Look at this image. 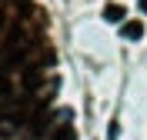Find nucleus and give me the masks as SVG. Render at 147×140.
Wrapping results in <instances>:
<instances>
[{"label": "nucleus", "instance_id": "f257e3e1", "mask_svg": "<svg viewBox=\"0 0 147 140\" xmlns=\"http://www.w3.org/2000/svg\"><path fill=\"white\" fill-rule=\"evenodd\" d=\"M124 17H127V10L120 7V3H107L104 7V20H110V23H120Z\"/></svg>", "mask_w": 147, "mask_h": 140}, {"label": "nucleus", "instance_id": "f03ea898", "mask_svg": "<svg viewBox=\"0 0 147 140\" xmlns=\"http://www.w3.org/2000/svg\"><path fill=\"white\" fill-rule=\"evenodd\" d=\"M124 37L127 40H140L144 37V23H140V20H127V23H124Z\"/></svg>", "mask_w": 147, "mask_h": 140}, {"label": "nucleus", "instance_id": "7ed1b4c3", "mask_svg": "<svg viewBox=\"0 0 147 140\" xmlns=\"http://www.w3.org/2000/svg\"><path fill=\"white\" fill-rule=\"evenodd\" d=\"M47 140H74V127H70V123H57L54 133H50Z\"/></svg>", "mask_w": 147, "mask_h": 140}, {"label": "nucleus", "instance_id": "20e7f679", "mask_svg": "<svg viewBox=\"0 0 147 140\" xmlns=\"http://www.w3.org/2000/svg\"><path fill=\"white\" fill-rule=\"evenodd\" d=\"M10 100H13V97H0V123L7 120V110H10Z\"/></svg>", "mask_w": 147, "mask_h": 140}, {"label": "nucleus", "instance_id": "39448f33", "mask_svg": "<svg viewBox=\"0 0 147 140\" xmlns=\"http://www.w3.org/2000/svg\"><path fill=\"white\" fill-rule=\"evenodd\" d=\"M7 27V13H3V10H0V30Z\"/></svg>", "mask_w": 147, "mask_h": 140}, {"label": "nucleus", "instance_id": "423d86ee", "mask_svg": "<svg viewBox=\"0 0 147 140\" xmlns=\"http://www.w3.org/2000/svg\"><path fill=\"white\" fill-rule=\"evenodd\" d=\"M140 10H147V0H140Z\"/></svg>", "mask_w": 147, "mask_h": 140}]
</instances>
